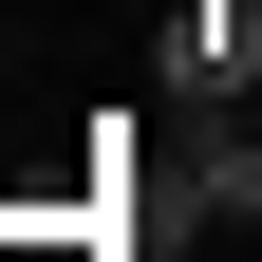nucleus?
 <instances>
[{"label": "nucleus", "instance_id": "nucleus-1", "mask_svg": "<svg viewBox=\"0 0 262 262\" xmlns=\"http://www.w3.org/2000/svg\"><path fill=\"white\" fill-rule=\"evenodd\" d=\"M169 75L244 113V94H262V0H187V19H169Z\"/></svg>", "mask_w": 262, "mask_h": 262}, {"label": "nucleus", "instance_id": "nucleus-2", "mask_svg": "<svg viewBox=\"0 0 262 262\" xmlns=\"http://www.w3.org/2000/svg\"><path fill=\"white\" fill-rule=\"evenodd\" d=\"M187 206H225V225H262V150H244V131H206V150H187Z\"/></svg>", "mask_w": 262, "mask_h": 262}]
</instances>
